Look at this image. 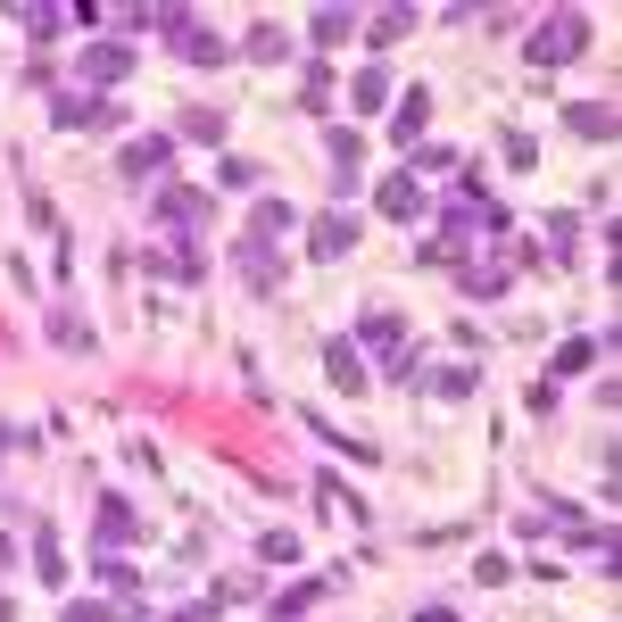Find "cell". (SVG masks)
I'll return each instance as SVG.
<instances>
[{"label": "cell", "instance_id": "29", "mask_svg": "<svg viewBox=\"0 0 622 622\" xmlns=\"http://www.w3.org/2000/svg\"><path fill=\"white\" fill-rule=\"evenodd\" d=\"M448 166H457V150H440V142L415 150V175H448Z\"/></svg>", "mask_w": 622, "mask_h": 622}, {"label": "cell", "instance_id": "15", "mask_svg": "<svg viewBox=\"0 0 622 622\" xmlns=\"http://www.w3.org/2000/svg\"><path fill=\"white\" fill-rule=\"evenodd\" d=\"M133 531H142V523H133V507H125V498H109V507H100V557H109V548H125Z\"/></svg>", "mask_w": 622, "mask_h": 622}, {"label": "cell", "instance_id": "7", "mask_svg": "<svg viewBox=\"0 0 622 622\" xmlns=\"http://www.w3.org/2000/svg\"><path fill=\"white\" fill-rule=\"evenodd\" d=\"M50 125H116V100H83V92H59V100H50Z\"/></svg>", "mask_w": 622, "mask_h": 622}, {"label": "cell", "instance_id": "4", "mask_svg": "<svg viewBox=\"0 0 622 622\" xmlns=\"http://www.w3.org/2000/svg\"><path fill=\"white\" fill-rule=\"evenodd\" d=\"M166 159H175V142H166V133H142V142H125V150H116L125 183H150V175H166Z\"/></svg>", "mask_w": 622, "mask_h": 622}, {"label": "cell", "instance_id": "27", "mask_svg": "<svg viewBox=\"0 0 622 622\" xmlns=\"http://www.w3.org/2000/svg\"><path fill=\"white\" fill-rule=\"evenodd\" d=\"M257 557H266V564H299V540H290V531H266V540H257Z\"/></svg>", "mask_w": 622, "mask_h": 622}, {"label": "cell", "instance_id": "16", "mask_svg": "<svg viewBox=\"0 0 622 622\" xmlns=\"http://www.w3.org/2000/svg\"><path fill=\"white\" fill-rule=\"evenodd\" d=\"M357 340H366V349H383V357H390V349H399L407 333H399V316H390V307H366V324H357Z\"/></svg>", "mask_w": 622, "mask_h": 622}, {"label": "cell", "instance_id": "5", "mask_svg": "<svg viewBox=\"0 0 622 622\" xmlns=\"http://www.w3.org/2000/svg\"><path fill=\"white\" fill-rule=\"evenodd\" d=\"M307 249H316L324 266H333V257H349V249H357V216H340V207H324V216H316V233H307Z\"/></svg>", "mask_w": 622, "mask_h": 622}, {"label": "cell", "instance_id": "33", "mask_svg": "<svg viewBox=\"0 0 622 622\" xmlns=\"http://www.w3.org/2000/svg\"><path fill=\"white\" fill-rule=\"evenodd\" d=\"M415 622H457V614H448V606H424V614H415Z\"/></svg>", "mask_w": 622, "mask_h": 622}, {"label": "cell", "instance_id": "9", "mask_svg": "<svg viewBox=\"0 0 622 622\" xmlns=\"http://www.w3.org/2000/svg\"><path fill=\"white\" fill-rule=\"evenodd\" d=\"M374 207H383V216H399V224H415V216H424V192H415V175H390L383 192H374Z\"/></svg>", "mask_w": 622, "mask_h": 622}, {"label": "cell", "instance_id": "22", "mask_svg": "<svg viewBox=\"0 0 622 622\" xmlns=\"http://www.w3.org/2000/svg\"><path fill=\"white\" fill-rule=\"evenodd\" d=\"M50 340H59V349H92V324H83V316H67V307H59V316H50Z\"/></svg>", "mask_w": 622, "mask_h": 622}, {"label": "cell", "instance_id": "21", "mask_svg": "<svg viewBox=\"0 0 622 622\" xmlns=\"http://www.w3.org/2000/svg\"><path fill=\"white\" fill-rule=\"evenodd\" d=\"M175 50H183L192 67H216V59H224V42H216V33H192V26L175 33Z\"/></svg>", "mask_w": 622, "mask_h": 622}, {"label": "cell", "instance_id": "28", "mask_svg": "<svg viewBox=\"0 0 622 622\" xmlns=\"http://www.w3.org/2000/svg\"><path fill=\"white\" fill-rule=\"evenodd\" d=\"M183 133H200V142H224V116H216V109H183Z\"/></svg>", "mask_w": 622, "mask_h": 622}, {"label": "cell", "instance_id": "24", "mask_svg": "<svg viewBox=\"0 0 622 622\" xmlns=\"http://www.w3.org/2000/svg\"><path fill=\"white\" fill-rule=\"evenodd\" d=\"M283 224H290V200H257V216H249V233H257V241H274Z\"/></svg>", "mask_w": 622, "mask_h": 622}, {"label": "cell", "instance_id": "6", "mask_svg": "<svg viewBox=\"0 0 622 622\" xmlns=\"http://www.w3.org/2000/svg\"><path fill=\"white\" fill-rule=\"evenodd\" d=\"M75 75H83V83H125V75H133V50H125V42H92V50L75 59Z\"/></svg>", "mask_w": 622, "mask_h": 622}, {"label": "cell", "instance_id": "18", "mask_svg": "<svg viewBox=\"0 0 622 622\" xmlns=\"http://www.w3.org/2000/svg\"><path fill=\"white\" fill-rule=\"evenodd\" d=\"M241 50H249L257 67H283V59H290V33H274V26H249V42H241Z\"/></svg>", "mask_w": 622, "mask_h": 622}, {"label": "cell", "instance_id": "12", "mask_svg": "<svg viewBox=\"0 0 622 622\" xmlns=\"http://www.w3.org/2000/svg\"><path fill=\"white\" fill-rule=\"evenodd\" d=\"M324 590H333V581H290V590H283V598H274V606H266V622H299V614L316 606Z\"/></svg>", "mask_w": 622, "mask_h": 622}, {"label": "cell", "instance_id": "1", "mask_svg": "<svg viewBox=\"0 0 622 622\" xmlns=\"http://www.w3.org/2000/svg\"><path fill=\"white\" fill-rule=\"evenodd\" d=\"M581 50H590V17H581V9L540 17V33H531V67H564V59H581Z\"/></svg>", "mask_w": 622, "mask_h": 622}, {"label": "cell", "instance_id": "26", "mask_svg": "<svg viewBox=\"0 0 622 622\" xmlns=\"http://www.w3.org/2000/svg\"><path fill=\"white\" fill-rule=\"evenodd\" d=\"M9 26H26L33 42H50V33H59V9H9Z\"/></svg>", "mask_w": 622, "mask_h": 622}, {"label": "cell", "instance_id": "11", "mask_svg": "<svg viewBox=\"0 0 622 622\" xmlns=\"http://www.w3.org/2000/svg\"><path fill=\"white\" fill-rule=\"evenodd\" d=\"M349 26H357V9H316V17H307V42L340 50V42H349Z\"/></svg>", "mask_w": 622, "mask_h": 622}, {"label": "cell", "instance_id": "14", "mask_svg": "<svg viewBox=\"0 0 622 622\" xmlns=\"http://www.w3.org/2000/svg\"><path fill=\"white\" fill-rule=\"evenodd\" d=\"M457 283H465V299H507V266H498V257H481V266H465Z\"/></svg>", "mask_w": 622, "mask_h": 622}, {"label": "cell", "instance_id": "23", "mask_svg": "<svg viewBox=\"0 0 622 622\" xmlns=\"http://www.w3.org/2000/svg\"><path fill=\"white\" fill-rule=\"evenodd\" d=\"M473 383H481L473 366H440V374H431V390H440V399H473Z\"/></svg>", "mask_w": 622, "mask_h": 622}, {"label": "cell", "instance_id": "10", "mask_svg": "<svg viewBox=\"0 0 622 622\" xmlns=\"http://www.w3.org/2000/svg\"><path fill=\"white\" fill-rule=\"evenodd\" d=\"M324 374H333V390H349V399L366 390V366H357L349 340H324Z\"/></svg>", "mask_w": 622, "mask_h": 622}, {"label": "cell", "instance_id": "25", "mask_svg": "<svg viewBox=\"0 0 622 622\" xmlns=\"http://www.w3.org/2000/svg\"><path fill=\"white\" fill-rule=\"evenodd\" d=\"M299 109H333V67H307V92H299Z\"/></svg>", "mask_w": 622, "mask_h": 622}, {"label": "cell", "instance_id": "3", "mask_svg": "<svg viewBox=\"0 0 622 622\" xmlns=\"http://www.w3.org/2000/svg\"><path fill=\"white\" fill-rule=\"evenodd\" d=\"M159 224H166V233L207 224V192H200V183H166V192H159Z\"/></svg>", "mask_w": 622, "mask_h": 622}, {"label": "cell", "instance_id": "19", "mask_svg": "<svg viewBox=\"0 0 622 622\" xmlns=\"http://www.w3.org/2000/svg\"><path fill=\"white\" fill-rule=\"evenodd\" d=\"M424 125H431V92H407V100H399V125H390V133H399V142H424Z\"/></svg>", "mask_w": 622, "mask_h": 622}, {"label": "cell", "instance_id": "30", "mask_svg": "<svg viewBox=\"0 0 622 622\" xmlns=\"http://www.w3.org/2000/svg\"><path fill=\"white\" fill-rule=\"evenodd\" d=\"M498 150H507V166H531V159H540V150H531V142H523V133H514V125H507V133H498Z\"/></svg>", "mask_w": 622, "mask_h": 622}, {"label": "cell", "instance_id": "17", "mask_svg": "<svg viewBox=\"0 0 622 622\" xmlns=\"http://www.w3.org/2000/svg\"><path fill=\"white\" fill-rule=\"evenodd\" d=\"M383 100H390V75H383V67H366V75L349 83V109H357V116H374Z\"/></svg>", "mask_w": 622, "mask_h": 622}, {"label": "cell", "instance_id": "2", "mask_svg": "<svg viewBox=\"0 0 622 622\" xmlns=\"http://www.w3.org/2000/svg\"><path fill=\"white\" fill-rule=\"evenodd\" d=\"M241 283L249 290H283V249H274V241H257V233H241Z\"/></svg>", "mask_w": 622, "mask_h": 622}, {"label": "cell", "instance_id": "20", "mask_svg": "<svg viewBox=\"0 0 622 622\" xmlns=\"http://www.w3.org/2000/svg\"><path fill=\"white\" fill-rule=\"evenodd\" d=\"M33 573H42L50 590H67V557H59V540H50V531H33Z\"/></svg>", "mask_w": 622, "mask_h": 622}, {"label": "cell", "instance_id": "31", "mask_svg": "<svg viewBox=\"0 0 622 622\" xmlns=\"http://www.w3.org/2000/svg\"><path fill=\"white\" fill-rule=\"evenodd\" d=\"M548 241H557V249L573 257V241H581V216H548Z\"/></svg>", "mask_w": 622, "mask_h": 622}, {"label": "cell", "instance_id": "13", "mask_svg": "<svg viewBox=\"0 0 622 622\" xmlns=\"http://www.w3.org/2000/svg\"><path fill=\"white\" fill-rule=\"evenodd\" d=\"M357 26H366V42H374V50H390L399 33H415V9H374V17H357Z\"/></svg>", "mask_w": 622, "mask_h": 622}, {"label": "cell", "instance_id": "32", "mask_svg": "<svg viewBox=\"0 0 622 622\" xmlns=\"http://www.w3.org/2000/svg\"><path fill=\"white\" fill-rule=\"evenodd\" d=\"M59 622H109V614H100V606H92V598H75V606H67Z\"/></svg>", "mask_w": 622, "mask_h": 622}, {"label": "cell", "instance_id": "8", "mask_svg": "<svg viewBox=\"0 0 622 622\" xmlns=\"http://www.w3.org/2000/svg\"><path fill=\"white\" fill-rule=\"evenodd\" d=\"M564 125H573L581 142H614V100H573V109H564Z\"/></svg>", "mask_w": 622, "mask_h": 622}]
</instances>
